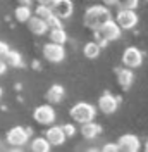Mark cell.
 Here are the masks:
<instances>
[{"mask_svg":"<svg viewBox=\"0 0 148 152\" xmlns=\"http://www.w3.org/2000/svg\"><path fill=\"white\" fill-rule=\"evenodd\" d=\"M35 16L40 18V19H43L46 23V19L52 16V9H50V7H43V5H38L36 10H35Z\"/></svg>","mask_w":148,"mask_h":152,"instance_id":"cell-22","label":"cell"},{"mask_svg":"<svg viewBox=\"0 0 148 152\" xmlns=\"http://www.w3.org/2000/svg\"><path fill=\"white\" fill-rule=\"evenodd\" d=\"M26 24H28L29 31H31L33 35H38V37L45 35L46 31H48V26H46V23L43 21V19L36 18V16H31V18L26 21Z\"/></svg>","mask_w":148,"mask_h":152,"instance_id":"cell-13","label":"cell"},{"mask_svg":"<svg viewBox=\"0 0 148 152\" xmlns=\"http://www.w3.org/2000/svg\"><path fill=\"white\" fill-rule=\"evenodd\" d=\"M38 5H43V7H50L52 9V5H54V2L55 0H36Z\"/></svg>","mask_w":148,"mask_h":152,"instance_id":"cell-27","label":"cell"},{"mask_svg":"<svg viewBox=\"0 0 148 152\" xmlns=\"http://www.w3.org/2000/svg\"><path fill=\"white\" fill-rule=\"evenodd\" d=\"M74 4L73 0H55L52 5V14L59 19H69L73 16Z\"/></svg>","mask_w":148,"mask_h":152,"instance_id":"cell-9","label":"cell"},{"mask_svg":"<svg viewBox=\"0 0 148 152\" xmlns=\"http://www.w3.org/2000/svg\"><path fill=\"white\" fill-rule=\"evenodd\" d=\"M31 151L33 152H50V143H48V140H46L45 137H38V138H35L33 142H31Z\"/></svg>","mask_w":148,"mask_h":152,"instance_id":"cell-20","label":"cell"},{"mask_svg":"<svg viewBox=\"0 0 148 152\" xmlns=\"http://www.w3.org/2000/svg\"><path fill=\"white\" fill-rule=\"evenodd\" d=\"M19 4H21V5H29L31 0H19Z\"/></svg>","mask_w":148,"mask_h":152,"instance_id":"cell-31","label":"cell"},{"mask_svg":"<svg viewBox=\"0 0 148 152\" xmlns=\"http://www.w3.org/2000/svg\"><path fill=\"white\" fill-rule=\"evenodd\" d=\"M71 118H73L74 123H79V124H84L88 121H93L95 118V107L91 104H86V102H78L71 107Z\"/></svg>","mask_w":148,"mask_h":152,"instance_id":"cell-2","label":"cell"},{"mask_svg":"<svg viewBox=\"0 0 148 152\" xmlns=\"http://www.w3.org/2000/svg\"><path fill=\"white\" fill-rule=\"evenodd\" d=\"M62 130H64L65 137H74V133H76V128H74L73 124H64Z\"/></svg>","mask_w":148,"mask_h":152,"instance_id":"cell-25","label":"cell"},{"mask_svg":"<svg viewBox=\"0 0 148 152\" xmlns=\"http://www.w3.org/2000/svg\"><path fill=\"white\" fill-rule=\"evenodd\" d=\"M31 16H33V14H31L29 5H19L17 9L14 10V18H16V21H19V23H26Z\"/></svg>","mask_w":148,"mask_h":152,"instance_id":"cell-21","label":"cell"},{"mask_svg":"<svg viewBox=\"0 0 148 152\" xmlns=\"http://www.w3.org/2000/svg\"><path fill=\"white\" fill-rule=\"evenodd\" d=\"M138 2L139 0H115V5L119 9H134L138 7Z\"/></svg>","mask_w":148,"mask_h":152,"instance_id":"cell-23","label":"cell"},{"mask_svg":"<svg viewBox=\"0 0 148 152\" xmlns=\"http://www.w3.org/2000/svg\"><path fill=\"white\" fill-rule=\"evenodd\" d=\"M133 80H134V75L129 67H122L117 71V81L122 88H129L133 85Z\"/></svg>","mask_w":148,"mask_h":152,"instance_id":"cell-15","label":"cell"},{"mask_svg":"<svg viewBox=\"0 0 148 152\" xmlns=\"http://www.w3.org/2000/svg\"><path fill=\"white\" fill-rule=\"evenodd\" d=\"M7 64H5V62H4V61H2V59H0V75H5V71H7Z\"/></svg>","mask_w":148,"mask_h":152,"instance_id":"cell-29","label":"cell"},{"mask_svg":"<svg viewBox=\"0 0 148 152\" xmlns=\"http://www.w3.org/2000/svg\"><path fill=\"white\" fill-rule=\"evenodd\" d=\"M100 133H102V126L96 124V123H93V121H88V123L81 124V135H83L84 138H88V140L96 138Z\"/></svg>","mask_w":148,"mask_h":152,"instance_id":"cell-14","label":"cell"},{"mask_svg":"<svg viewBox=\"0 0 148 152\" xmlns=\"http://www.w3.org/2000/svg\"><path fill=\"white\" fill-rule=\"evenodd\" d=\"M110 19H112V14L107 7H103V5H93V7H90V9L84 12L83 24L86 28L96 31V29H100Z\"/></svg>","mask_w":148,"mask_h":152,"instance_id":"cell-1","label":"cell"},{"mask_svg":"<svg viewBox=\"0 0 148 152\" xmlns=\"http://www.w3.org/2000/svg\"><path fill=\"white\" fill-rule=\"evenodd\" d=\"M33 118H35V121L40 124H54L55 121V111H54V107L52 105H38L36 109H35V113H33Z\"/></svg>","mask_w":148,"mask_h":152,"instance_id":"cell-7","label":"cell"},{"mask_svg":"<svg viewBox=\"0 0 148 152\" xmlns=\"http://www.w3.org/2000/svg\"><path fill=\"white\" fill-rule=\"evenodd\" d=\"M96 37H98V43L105 45L107 42H114L120 38V28L117 26L115 21H107L100 29H96Z\"/></svg>","mask_w":148,"mask_h":152,"instance_id":"cell-3","label":"cell"},{"mask_svg":"<svg viewBox=\"0 0 148 152\" xmlns=\"http://www.w3.org/2000/svg\"><path fill=\"white\" fill-rule=\"evenodd\" d=\"M145 152H148V140H147V143H145Z\"/></svg>","mask_w":148,"mask_h":152,"instance_id":"cell-32","label":"cell"},{"mask_svg":"<svg viewBox=\"0 0 148 152\" xmlns=\"http://www.w3.org/2000/svg\"><path fill=\"white\" fill-rule=\"evenodd\" d=\"M102 152H119L117 143H105L102 147Z\"/></svg>","mask_w":148,"mask_h":152,"instance_id":"cell-26","label":"cell"},{"mask_svg":"<svg viewBox=\"0 0 148 152\" xmlns=\"http://www.w3.org/2000/svg\"><path fill=\"white\" fill-rule=\"evenodd\" d=\"M100 52H102V45L98 42H88L83 47V54L88 59H96V57L100 56Z\"/></svg>","mask_w":148,"mask_h":152,"instance_id":"cell-18","label":"cell"},{"mask_svg":"<svg viewBox=\"0 0 148 152\" xmlns=\"http://www.w3.org/2000/svg\"><path fill=\"white\" fill-rule=\"evenodd\" d=\"M7 50H9V45H7V43H4V42H0V59L7 54Z\"/></svg>","mask_w":148,"mask_h":152,"instance_id":"cell-28","label":"cell"},{"mask_svg":"<svg viewBox=\"0 0 148 152\" xmlns=\"http://www.w3.org/2000/svg\"><path fill=\"white\" fill-rule=\"evenodd\" d=\"M28 140H29V132L22 126H14L7 132V143L16 147V149L22 147L24 143H28Z\"/></svg>","mask_w":148,"mask_h":152,"instance_id":"cell-5","label":"cell"},{"mask_svg":"<svg viewBox=\"0 0 148 152\" xmlns=\"http://www.w3.org/2000/svg\"><path fill=\"white\" fill-rule=\"evenodd\" d=\"M115 23L120 29H131L138 24V14L134 12V9H119Z\"/></svg>","mask_w":148,"mask_h":152,"instance_id":"cell-4","label":"cell"},{"mask_svg":"<svg viewBox=\"0 0 148 152\" xmlns=\"http://www.w3.org/2000/svg\"><path fill=\"white\" fill-rule=\"evenodd\" d=\"M119 107V100L114 97L112 94H103L100 99H98V109L102 111L103 114H114Z\"/></svg>","mask_w":148,"mask_h":152,"instance_id":"cell-10","label":"cell"},{"mask_svg":"<svg viewBox=\"0 0 148 152\" xmlns=\"http://www.w3.org/2000/svg\"><path fill=\"white\" fill-rule=\"evenodd\" d=\"M2 61L7 64V66L12 67H22V57L19 56V52H14V50H7V54L2 57Z\"/></svg>","mask_w":148,"mask_h":152,"instance_id":"cell-17","label":"cell"},{"mask_svg":"<svg viewBox=\"0 0 148 152\" xmlns=\"http://www.w3.org/2000/svg\"><path fill=\"white\" fill-rule=\"evenodd\" d=\"M48 37H50V42L59 43V45H64L65 42H67V33L64 31V28H52V29H48Z\"/></svg>","mask_w":148,"mask_h":152,"instance_id":"cell-19","label":"cell"},{"mask_svg":"<svg viewBox=\"0 0 148 152\" xmlns=\"http://www.w3.org/2000/svg\"><path fill=\"white\" fill-rule=\"evenodd\" d=\"M0 97H2V86H0Z\"/></svg>","mask_w":148,"mask_h":152,"instance_id":"cell-33","label":"cell"},{"mask_svg":"<svg viewBox=\"0 0 148 152\" xmlns=\"http://www.w3.org/2000/svg\"><path fill=\"white\" fill-rule=\"evenodd\" d=\"M46 140H48V143L50 145H55V147H59V145H62V143L65 142V133L64 130H62V126H50L48 130H46Z\"/></svg>","mask_w":148,"mask_h":152,"instance_id":"cell-12","label":"cell"},{"mask_svg":"<svg viewBox=\"0 0 148 152\" xmlns=\"http://www.w3.org/2000/svg\"><path fill=\"white\" fill-rule=\"evenodd\" d=\"M143 62V54L141 50L136 47H128L122 54V64L124 67H129V69H134V67L141 66Z\"/></svg>","mask_w":148,"mask_h":152,"instance_id":"cell-8","label":"cell"},{"mask_svg":"<svg viewBox=\"0 0 148 152\" xmlns=\"http://www.w3.org/2000/svg\"><path fill=\"white\" fill-rule=\"evenodd\" d=\"M64 99V86L62 85H52L46 92V100L52 102V104H57Z\"/></svg>","mask_w":148,"mask_h":152,"instance_id":"cell-16","label":"cell"},{"mask_svg":"<svg viewBox=\"0 0 148 152\" xmlns=\"http://www.w3.org/2000/svg\"><path fill=\"white\" fill-rule=\"evenodd\" d=\"M46 26H48V29H52V28H62V23H60V19L55 18L54 14L50 16V18L46 19Z\"/></svg>","mask_w":148,"mask_h":152,"instance_id":"cell-24","label":"cell"},{"mask_svg":"<svg viewBox=\"0 0 148 152\" xmlns=\"http://www.w3.org/2000/svg\"><path fill=\"white\" fill-rule=\"evenodd\" d=\"M119 152H138L139 151V140L134 135H122L117 142Z\"/></svg>","mask_w":148,"mask_h":152,"instance_id":"cell-11","label":"cell"},{"mask_svg":"<svg viewBox=\"0 0 148 152\" xmlns=\"http://www.w3.org/2000/svg\"><path fill=\"white\" fill-rule=\"evenodd\" d=\"M103 5H115V0H102Z\"/></svg>","mask_w":148,"mask_h":152,"instance_id":"cell-30","label":"cell"},{"mask_svg":"<svg viewBox=\"0 0 148 152\" xmlns=\"http://www.w3.org/2000/svg\"><path fill=\"white\" fill-rule=\"evenodd\" d=\"M43 57H45L48 62H54V64L62 62L64 57H65L64 45H59V43H54V42L43 45Z\"/></svg>","mask_w":148,"mask_h":152,"instance_id":"cell-6","label":"cell"}]
</instances>
